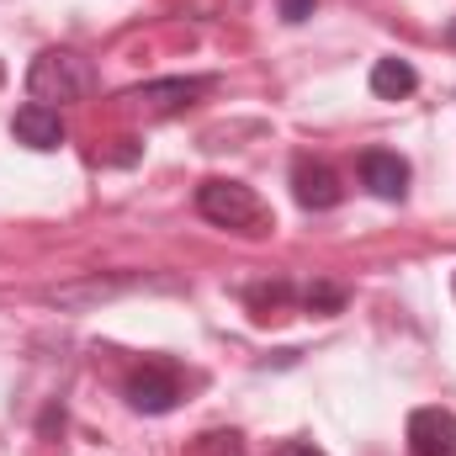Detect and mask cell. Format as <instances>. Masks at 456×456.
I'll use <instances>...</instances> for the list:
<instances>
[{"mask_svg": "<svg viewBox=\"0 0 456 456\" xmlns=\"http://www.w3.org/2000/svg\"><path fill=\"white\" fill-rule=\"evenodd\" d=\"M191 456H244V446H239L233 430H213V436H202V441L191 446Z\"/></svg>", "mask_w": 456, "mask_h": 456, "instance_id": "7c38bea8", "label": "cell"}, {"mask_svg": "<svg viewBox=\"0 0 456 456\" xmlns=\"http://www.w3.org/2000/svg\"><path fill=\"white\" fill-rule=\"evenodd\" d=\"M122 393H127V403H133L138 414H170V409L181 403V366L165 361V355H143V361L127 371Z\"/></svg>", "mask_w": 456, "mask_h": 456, "instance_id": "3957f363", "label": "cell"}, {"mask_svg": "<svg viewBox=\"0 0 456 456\" xmlns=\"http://www.w3.org/2000/svg\"><path fill=\"white\" fill-rule=\"evenodd\" d=\"M197 213H202L208 224L239 228V233H265V224H271L265 202H260L244 181H202V186H197Z\"/></svg>", "mask_w": 456, "mask_h": 456, "instance_id": "7a4b0ae2", "label": "cell"}, {"mask_svg": "<svg viewBox=\"0 0 456 456\" xmlns=\"http://www.w3.org/2000/svg\"><path fill=\"white\" fill-rule=\"evenodd\" d=\"M213 80H149V86H133V91H122L117 102L122 107H133V112L143 117H175L191 107V96H202Z\"/></svg>", "mask_w": 456, "mask_h": 456, "instance_id": "277c9868", "label": "cell"}, {"mask_svg": "<svg viewBox=\"0 0 456 456\" xmlns=\"http://www.w3.org/2000/svg\"><path fill=\"white\" fill-rule=\"evenodd\" d=\"M414 86H419L414 64H403V59H377L371 64V91L382 102H403V96H414Z\"/></svg>", "mask_w": 456, "mask_h": 456, "instance_id": "30bf717a", "label": "cell"}, {"mask_svg": "<svg viewBox=\"0 0 456 456\" xmlns=\"http://www.w3.org/2000/svg\"><path fill=\"white\" fill-rule=\"evenodd\" d=\"M127 287H138V276H91V281H64V287H48L43 297L53 308H91V303H112Z\"/></svg>", "mask_w": 456, "mask_h": 456, "instance_id": "9c48e42d", "label": "cell"}, {"mask_svg": "<svg viewBox=\"0 0 456 456\" xmlns=\"http://www.w3.org/2000/svg\"><path fill=\"white\" fill-rule=\"evenodd\" d=\"M292 197H297V208H308V213H330V208H340L345 186L330 165L303 159V165L292 170Z\"/></svg>", "mask_w": 456, "mask_h": 456, "instance_id": "52a82bcc", "label": "cell"}, {"mask_svg": "<svg viewBox=\"0 0 456 456\" xmlns=\"http://www.w3.org/2000/svg\"><path fill=\"white\" fill-rule=\"evenodd\" d=\"M27 91L37 107H69V102H86L96 91V69L91 59H80L75 48H43L27 69Z\"/></svg>", "mask_w": 456, "mask_h": 456, "instance_id": "6da1fadb", "label": "cell"}, {"mask_svg": "<svg viewBox=\"0 0 456 456\" xmlns=\"http://www.w3.org/2000/svg\"><path fill=\"white\" fill-rule=\"evenodd\" d=\"M314 16V0H281V21H308Z\"/></svg>", "mask_w": 456, "mask_h": 456, "instance_id": "4fadbf2b", "label": "cell"}, {"mask_svg": "<svg viewBox=\"0 0 456 456\" xmlns=\"http://www.w3.org/2000/svg\"><path fill=\"white\" fill-rule=\"evenodd\" d=\"M361 181H366L371 197L403 202V197H409V159H398L393 149H366V154H361Z\"/></svg>", "mask_w": 456, "mask_h": 456, "instance_id": "8992f818", "label": "cell"}, {"mask_svg": "<svg viewBox=\"0 0 456 456\" xmlns=\"http://www.w3.org/2000/svg\"><path fill=\"white\" fill-rule=\"evenodd\" d=\"M11 133H16V143L48 154V149L64 143V117H59V107H37V102H27L21 112L11 117Z\"/></svg>", "mask_w": 456, "mask_h": 456, "instance_id": "ba28073f", "label": "cell"}, {"mask_svg": "<svg viewBox=\"0 0 456 456\" xmlns=\"http://www.w3.org/2000/svg\"><path fill=\"white\" fill-rule=\"evenodd\" d=\"M271 456H324V452H319L314 441H287V446H276Z\"/></svg>", "mask_w": 456, "mask_h": 456, "instance_id": "5bb4252c", "label": "cell"}, {"mask_svg": "<svg viewBox=\"0 0 456 456\" xmlns=\"http://www.w3.org/2000/svg\"><path fill=\"white\" fill-rule=\"evenodd\" d=\"M303 303H308V314H335V308H345V287L340 281H314L303 292Z\"/></svg>", "mask_w": 456, "mask_h": 456, "instance_id": "8fae6325", "label": "cell"}, {"mask_svg": "<svg viewBox=\"0 0 456 456\" xmlns=\"http://www.w3.org/2000/svg\"><path fill=\"white\" fill-rule=\"evenodd\" d=\"M409 452L414 456H456V414L452 409H414L409 414Z\"/></svg>", "mask_w": 456, "mask_h": 456, "instance_id": "5b68a950", "label": "cell"}]
</instances>
